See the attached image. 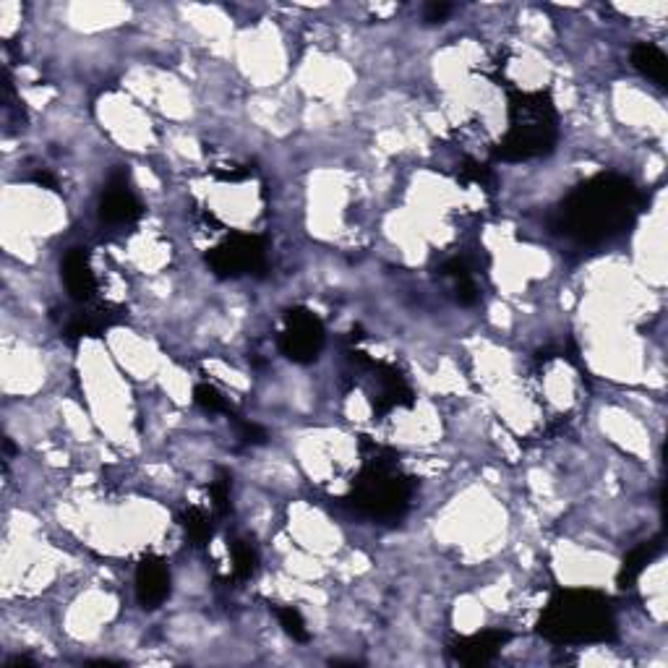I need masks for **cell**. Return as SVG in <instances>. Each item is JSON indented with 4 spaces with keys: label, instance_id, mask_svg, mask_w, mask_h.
Masks as SVG:
<instances>
[{
    "label": "cell",
    "instance_id": "obj_1",
    "mask_svg": "<svg viewBox=\"0 0 668 668\" xmlns=\"http://www.w3.org/2000/svg\"><path fill=\"white\" fill-rule=\"evenodd\" d=\"M640 212V194L622 175H595L559 204L556 233L582 246H601L632 228Z\"/></svg>",
    "mask_w": 668,
    "mask_h": 668
},
{
    "label": "cell",
    "instance_id": "obj_2",
    "mask_svg": "<svg viewBox=\"0 0 668 668\" xmlns=\"http://www.w3.org/2000/svg\"><path fill=\"white\" fill-rule=\"evenodd\" d=\"M538 635L554 645H598L616 637L611 598L598 590H559L543 608Z\"/></svg>",
    "mask_w": 668,
    "mask_h": 668
},
{
    "label": "cell",
    "instance_id": "obj_3",
    "mask_svg": "<svg viewBox=\"0 0 668 668\" xmlns=\"http://www.w3.org/2000/svg\"><path fill=\"white\" fill-rule=\"evenodd\" d=\"M559 141V118L546 92L509 94V128L494 157L501 162H525L546 157Z\"/></svg>",
    "mask_w": 668,
    "mask_h": 668
},
{
    "label": "cell",
    "instance_id": "obj_4",
    "mask_svg": "<svg viewBox=\"0 0 668 668\" xmlns=\"http://www.w3.org/2000/svg\"><path fill=\"white\" fill-rule=\"evenodd\" d=\"M366 457L361 475L353 481L348 501L363 517L379 522H397L410 507L413 483L402 475L397 457L381 447Z\"/></svg>",
    "mask_w": 668,
    "mask_h": 668
},
{
    "label": "cell",
    "instance_id": "obj_5",
    "mask_svg": "<svg viewBox=\"0 0 668 668\" xmlns=\"http://www.w3.org/2000/svg\"><path fill=\"white\" fill-rule=\"evenodd\" d=\"M207 264L217 277H243L267 267V243L261 235L233 233L207 254Z\"/></svg>",
    "mask_w": 668,
    "mask_h": 668
},
{
    "label": "cell",
    "instance_id": "obj_6",
    "mask_svg": "<svg viewBox=\"0 0 668 668\" xmlns=\"http://www.w3.org/2000/svg\"><path fill=\"white\" fill-rule=\"evenodd\" d=\"M327 342L324 324L308 308H290L280 334L282 355L293 363H314Z\"/></svg>",
    "mask_w": 668,
    "mask_h": 668
},
{
    "label": "cell",
    "instance_id": "obj_7",
    "mask_svg": "<svg viewBox=\"0 0 668 668\" xmlns=\"http://www.w3.org/2000/svg\"><path fill=\"white\" fill-rule=\"evenodd\" d=\"M141 214H144V207L134 191L128 188V175L115 173L102 194L100 220L110 228H123V225H134Z\"/></svg>",
    "mask_w": 668,
    "mask_h": 668
},
{
    "label": "cell",
    "instance_id": "obj_8",
    "mask_svg": "<svg viewBox=\"0 0 668 668\" xmlns=\"http://www.w3.org/2000/svg\"><path fill=\"white\" fill-rule=\"evenodd\" d=\"M509 640H512V635L504 629H486V632L460 637L457 642H452L449 655H452V661L462 663V666H483V663L494 661Z\"/></svg>",
    "mask_w": 668,
    "mask_h": 668
},
{
    "label": "cell",
    "instance_id": "obj_9",
    "mask_svg": "<svg viewBox=\"0 0 668 668\" xmlns=\"http://www.w3.org/2000/svg\"><path fill=\"white\" fill-rule=\"evenodd\" d=\"M170 598V569L160 556H144L136 567V601L154 611Z\"/></svg>",
    "mask_w": 668,
    "mask_h": 668
},
{
    "label": "cell",
    "instance_id": "obj_10",
    "mask_svg": "<svg viewBox=\"0 0 668 668\" xmlns=\"http://www.w3.org/2000/svg\"><path fill=\"white\" fill-rule=\"evenodd\" d=\"M63 282L76 303H89L97 293V277H94L92 261L84 248H71L63 256Z\"/></svg>",
    "mask_w": 668,
    "mask_h": 668
},
{
    "label": "cell",
    "instance_id": "obj_11",
    "mask_svg": "<svg viewBox=\"0 0 668 668\" xmlns=\"http://www.w3.org/2000/svg\"><path fill=\"white\" fill-rule=\"evenodd\" d=\"M379 371V389L371 397L376 413H389L395 408H410L413 405V389L408 387L405 376L392 366H376Z\"/></svg>",
    "mask_w": 668,
    "mask_h": 668
},
{
    "label": "cell",
    "instance_id": "obj_12",
    "mask_svg": "<svg viewBox=\"0 0 668 668\" xmlns=\"http://www.w3.org/2000/svg\"><path fill=\"white\" fill-rule=\"evenodd\" d=\"M632 66H635L642 76H648L650 81H655L658 87H666L668 61L661 47L648 45V42L635 45L632 47Z\"/></svg>",
    "mask_w": 668,
    "mask_h": 668
},
{
    "label": "cell",
    "instance_id": "obj_13",
    "mask_svg": "<svg viewBox=\"0 0 668 668\" xmlns=\"http://www.w3.org/2000/svg\"><path fill=\"white\" fill-rule=\"evenodd\" d=\"M661 554V541H648L640 543L637 548H632L627 556H624L622 572H619V582H622V588H629L637 577L648 569V564H653L655 556Z\"/></svg>",
    "mask_w": 668,
    "mask_h": 668
},
{
    "label": "cell",
    "instance_id": "obj_14",
    "mask_svg": "<svg viewBox=\"0 0 668 668\" xmlns=\"http://www.w3.org/2000/svg\"><path fill=\"white\" fill-rule=\"evenodd\" d=\"M181 525H183V530H186L191 546L201 548L212 541L214 522H212V517H209V512H204V509L188 507L181 515Z\"/></svg>",
    "mask_w": 668,
    "mask_h": 668
},
{
    "label": "cell",
    "instance_id": "obj_15",
    "mask_svg": "<svg viewBox=\"0 0 668 668\" xmlns=\"http://www.w3.org/2000/svg\"><path fill=\"white\" fill-rule=\"evenodd\" d=\"M256 567H259V554H256V548L246 541H235L233 575L238 577V580H248V577L256 575Z\"/></svg>",
    "mask_w": 668,
    "mask_h": 668
},
{
    "label": "cell",
    "instance_id": "obj_16",
    "mask_svg": "<svg viewBox=\"0 0 668 668\" xmlns=\"http://www.w3.org/2000/svg\"><path fill=\"white\" fill-rule=\"evenodd\" d=\"M274 614L280 619V627L293 637L295 642H308V629L306 622H303V616L298 608L293 606H277L274 608Z\"/></svg>",
    "mask_w": 668,
    "mask_h": 668
},
{
    "label": "cell",
    "instance_id": "obj_17",
    "mask_svg": "<svg viewBox=\"0 0 668 668\" xmlns=\"http://www.w3.org/2000/svg\"><path fill=\"white\" fill-rule=\"evenodd\" d=\"M194 402L201 410H207V413H230L228 400H225V397L220 395V389L212 387V384H196Z\"/></svg>",
    "mask_w": 668,
    "mask_h": 668
},
{
    "label": "cell",
    "instance_id": "obj_18",
    "mask_svg": "<svg viewBox=\"0 0 668 668\" xmlns=\"http://www.w3.org/2000/svg\"><path fill=\"white\" fill-rule=\"evenodd\" d=\"M230 486H233V478H230V473H225V470H220L217 478L212 481V486H209V494H212V507L217 515H225V512L230 509Z\"/></svg>",
    "mask_w": 668,
    "mask_h": 668
},
{
    "label": "cell",
    "instance_id": "obj_19",
    "mask_svg": "<svg viewBox=\"0 0 668 668\" xmlns=\"http://www.w3.org/2000/svg\"><path fill=\"white\" fill-rule=\"evenodd\" d=\"M488 178H491V173L483 165H478V162H468L460 173L462 183H486Z\"/></svg>",
    "mask_w": 668,
    "mask_h": 668
},
{
    "label": "cell",
    "instance_id": "obj_20",
    "mask_svg": "<svg viewBox=\"0 0 668 668\" xmlns=\"http://www.w3.org/2000/svg\"><path fill=\"white\" fill-rule=\"evenodd\" d=\"M449 11H452V6L449 3H428L426 6V21L428 24H441V21L447 19Z\"/></svg>",
    "mask_w": 668,
    "mask_h": 668
},
{
    "label": "cell",
    "instance_id": "obj_21",
    "mask_svg": "<svg viewBox=\"0 0 668 668\" xmlns=\"http://www.w3.org/2000/svg\"><path fill=\"white\" fill-rule=\"evenodd\" d=\"M241 436L248 444H264L267 441V431L256 423H241Z\"/></svg>",
    "mask_w": 668,
    "mask_h": 668
},
{
    "label": "cell",
    "instance_id": "obj_22",
    "mask_svg": "<svg viewBox=\"0 0 668 668\" xmlns=\"http://www.w3.org/2000/svg\"><path fill=\"white\" fill-rule=\"evenodd\" d=\"M34 181L40 183V186H42V183H45L47 188H55V181H53V178H50V175H47V173H37V175H34Z\"/></svg>",
    "mask_w": 668,
    "mask_h": 668
}]
</instances>
